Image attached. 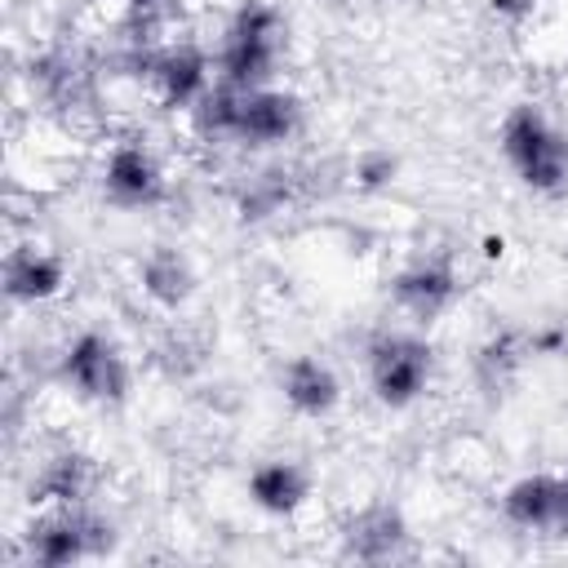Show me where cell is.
<instances>
[{
    "mask_svg": "<svg viewBox=\"0 0 568 568\" xmlns=\"http://www.w3.org/2000/svg\"><path fill=\"white\" fill-rule=\"evenodd\" d=\"M528 355H532L528 333H519V328H497L493 337H484V342L475 346V359H470L475 386H479L488 399L506 395V390L515 386V377L524 373Z\"/></svg>",
    "mask_w": 568,
    "mask_h": 568,
    "instance_id": "cell-10",
    "label": "cell"
},
{
    "mask_svg": "<svg viewBox=\"0 0 568 568\" xmlns=\"http://www.w3.org/2000/svg\"><path fill=\"white\" fill-rule=\"evenodd\" d=\"M102 191L115 209H155L164 200V169L142 142H120L106 155L102 169Z\"/></svg>",
    "mask_w": 568,
    "mask_h": 568,
    "instance_id": "cell-5",
    "label": "cell"
},
{
    "mask_svg": "<svg viewBox=\"0 0 568 568\" xmlns=\"http://www.w3.org/2000/svg\"><path fill=\"white\" fill-rule=\"evenodd\" d=\"M501 515L515 528H564V484L559 475H524L506 488L501 497Z\"/></svg>",
    "mask_w": 568,
    "mask_h": 568,
    "instance_id": "cell-13",
    "label": "cell"
},
{
    "mask_svg": "<svg viewBox=\"0 0 568 568\" xmlns=\"http://www.w3.org/2000/svg\"><path fill=\"white\" fill-rule=\"evenodd\" d=\"M302 124V106L293 93L280 89H248L240 102V120H235V138L240 146H275L284 138H293V129Z\"/></svg>",
    "mask_w": 568,
    "mask_h": 568,
    "instance_id": "cell-9",
    "label": "cell"
},
{
    "mask_svg": "<svg viewBox=\"0 0 568 568\" xmlns=\"http://www.w3.org/2000/svg\"><path fill=\"white\" fill-rule=\"evenodd\" d=\"M395 169H399L395 155H386V151H364V155L355 160V186H364V191H382V186L395 182Z\"/></svg>",
    "mask_w": 568,
    "mask_h": 568,
    "instance_id": "cell-23",
    "label": "cell"
},
{
    "mask_svg": "<svg viewBox=\"0 0 568 568\" xmlns=\"http://www.w3.org/2000/svg\"><path fill=\"white\" fill-rule=\"evenodd\" d=\"M390 297L417 324H430V320H439L453 306V297H457V271H453V262L444 253L439 257H422V262L404 266L390 280Z\"/></svg>",
    "mask_w": 568,
    "mask_h": 568,
    "instance_id": "cell-7",
    "label": "cell"
},
{
    "mask_svg": "<svg viewBox=\"0 0 568 568\" xmlns=\"http://www.w3.org/2000/svg\"><path fill=\"white\" fill-rule=\"evenodd\" d=\"M488 9H493L497 18H506V22H524V18H532L537 0H488Z\"/></svg>",
    "mask_w": 568,
    "mask_h": 568,
    "instance_id": "cell-25",
    "label": "cell"
},
{
    "mask_svg": "<svg viewBox=\"0 0 568 568\" xmlns=\"http://www.w3.org/2000/svg\"><path fill=\"white\" fill-rule=\"evenodd\" d=\"M138 284H142V293H146L155 306L182 311V306L191 302V293H195V266H191V257H186L182 248L155 244V248L142 257V266H138Z\"/></svg>",
    "mask_w": 568,
    "mask_h": 568,
    "instance_id": "cell-14",
    "label": "cell"
},
{
    "mask_svg": "<svg viewBox=\"0 0 568 568\" xmlns=\"http://www.w3.org/2000/svg\"><path fill=\"white\" fill-rule=\"evenodd\" d=\"M67 284V266L58 253H44L36 244H18L4 257V293L13 302H49Z\"/></svg>",
    "mask_w": 568,
    "mask_h": 568,
    "instance_id": "cell-12",
    "label": "cell"
},
{
    "mask_svg": "<svg viewBox=\"0 0 568 568\" xmlns=\"http://www.w3.org/2000/svg\"><path fill=\"white\" fill-rule=\"evenodd\" d=\"M146 84H155L164 106H195L209 93V53L195 44H160L151 58V75Z\"/></svg>",
    "mask_w": 568,
    "mask_h": 568,
    "instance_id": "cell-8",
    "label": "cell"
},
{
    "mask_svg": "<svg viewBox=\"0 0 568 568\" xmlns=\"http://www.w3.org/2000/svg\"><path fill=\"white\" fill-rule=\"evenodd\" d=\"M280 390H284L288 408L302 413V417H328L337 408V399H342L337 373L315 355H293L284 364V373H280Z\"/></svg>",
    "mask_w": 568,
    "mask_h": 568,
    "instance_id": "cell-11",
    "label": "cell"
},
{
    "mask_svg": "<svg viewBox=\"0 0 568 568\" xmlns=\"http://www.w3.org/2000/svg\"><path fill=\"white\" fill-rule=\"evenodd\" d=\"M501 155L528 191H537L546 200L568 195V138L532 102H519V106L506 111Z\"/></svg>",
    "mask_w": 568,
    "mask_h": 568,
    "instance_id": "cell-1",
    "label": "cell"
},
{
    "mask_svg": "<svg viewBox=\"0 0 568 568\" xmlns=\"http://www.w3.org/2000/svg\"><path fill=\"white\" fill-rule=\"evenodd\" d=\"M559 484H564V532H568V470L559 475Z\"/></svg>",
    "mask_w": 568,
    "mask_h": 568,
    "instance_id": "cell-26",
    "label": "cell"
},
{
    "mask_svg": "<svg viewBox=\"0 0 568 568\" xmlns=\"http://www.w3.org/2000/svg\"><path fill=\"white\" fill-rule=\"evenodd\" d=\"M62 377H67V386H75L80 399H93V404H124V395H129V364H124L120 346L102 333H80L67 346Z\"/></svg>",
    "mask_w": 568,
    "mask_h": 568,
    "instance_id": "cell-4",
    "label": "cell"
},
{
    "mask_svg": "<svg viewBox=\"0 0 568 568\" xmlns=\"http://www.w3.org/2000/svg\"><path fill=\"white\" fill-rule=\"evenodd\" d=\"M528 346H532V355H568V328L564 324L532 328L528 333Z\"/></svg>",
    "mask_w": 568,
    "mask_h": 568,
    "instance_id": "cell-24",
    "label": "cell"
},
{
    "mask_svg": "<svg viewBox=\"0 0 568 568\" xmlns=\"http://www.w3.org/2000/svg\"><path fill=\"white\" fill-rule=\"evenodd\" d=\"M115 546V524L89 506H49L27 528V555L40 568H71Z\"/></svg>",
    "mask_w": 568,
    "mask_h": 568,
    "instance_id": "cell-2",
    "label": "cell"
},
{
    "mask_svg": "<svg viewBox=\"0 0 568 568\" xmlns=\"http://www.w3.org/2000/svg\"><path fill=\"white\" fill-rule=\"evenodd\" d=\"M173 18H182V0H124V36L138 49H155Z\"/></svg>",
    "mask_w": 568,
    "mask_h": 568,
    "instance_id": "cell-20",
    "label": "cell"
},
{
    "mask_svg": "<svg viewBox=\"0 0 568 568\" xmlns=\"http://www.w3.org/2000/svg\"><path fill=\"white\" fill-rule=\"evenodd\" d=\"M240 102H244V89H231V84H209V93L191 106L195 115V129L204 138H235V120H240Z\"/></svg>",
    "mask_w": 568,
    "mask_h": 568,
    "instance_id": "cell-21",
    "label": "cell"
},
{
    "mask_svg": "<svg viewBox=\"0 0 568 568\" xmlns=\"http://www.w3.org/2000/svg\"><path fill=\"white\" fill-rule=\"evenodd\" d=\"M84 67H80V58H71V53H44V58H36L31 62V84L49 98V102H58V106H67V102H80L84 98Z\"/></svg>",
    "mask_w": 568,
    "mask_h": 568,
    "instance_id": "cell-18",
    "label": "cell"
},
{
    "mask_svg": "<svg viewBox=\"0 0 568 568\" xmlns=\"http://www.w3.org/2000/svg\"><path fill=\"white\" fill-rule=\"evenodd\" d=\"M364 355H368V386H373L377 404H386V408H408L413 399H422V390L435 373V351L417 333L386 328L368 342Z\"/></svg>",
    "mask_w": 568,
    "mask_h": 568,
    "instance_id": "cell-3",
    "label": "cell"
},
{
    "mask_svg": "<svg viewBox=\"0 0 568 568\" xmlns=\"http://www.w3.org/2000/svg\"><path fill=\"white\" fill-rule=\"evenodd\" d=\"M248 497H253V506L257 510H266V515H293V510H302V501L311 497V475H306V466L302 462H288V457H271V462H262V466H253V475H248Z\"/></svg>",
    "mask_w": 568,
    "mask_h": 568,
    "instance_id": "cell-16",
    "label": "cell"
},
{
    "mask_svg": "<svg viewBox=\"0 0 568 568\" xmlns=\"http://www.w3.org/2000/svg\"><path fill=\"white\" fill-rule=\"evenodd\" d=\"M408 519L399 506H364L359 515L346 519L342 528V555L355 564H395L408 555Z\"/></svg>",
    "mask_w": 568,
    "mask_h": 568,
    "instance_id": "cell-6",
    "label": "cell"
},
{
    "mask_svg": "<svg viewBox=\"0 0 568 568\" xmlns=\"http://www.w3.org/2000/svg\"><path fill=\"white\" fill-rule=\"evenodd\" d=\"M93 479H98L93 462L75 448H62L31 479V501H40V506H84L89 493H93Z\"/></svg>",
    "mask_w": 568,
    "mask_h": 568,
    "instance_id": "cell-15",
    "label": "cell"
},
{
    "mask_svg": "<svg viewBox=\"0 0 568 568\" xmlns=\"http://www.w3.org/2000/svg\"><path fill=\"white\" fill-rule=\"evenodd\" d=\"M231 36H248V40H284V18L271 0H244L231 18Z\"/></svg>",
    "mask_w": 568,
    "mask_h": 568,
    "instance_id": "cell-22",
    "label": "cell"
},
{
    "mask_svg": "<svg viewBox=\"0 0 568 568\" xmlns=\"http://www.w3.org/2000/svg\"><path fill=\"white\" fill-rule=\"evenodd\" d=\"M280 67V44L275 40H248V36H231L217 49V80L231 89H266L275 80Z\"/></svg>",
    "mask_w": 568,
    "mask_h": 568,
    "instance_id": "cell-17",
    "label": "cell"
},
{
    "mask_svg": "<svg viewBox=\"0 0 568 568\" xmlns=\"http://www.w3.org/2000/svg\"><path fill=\"white\" fill-rule=\"evenodd\" d=\"M288 200H293V173H288V169H262V173L240 191V217H244V222H266V217L284 213Z\"/></svg>",
    "mask_w": 568,
    "mask_h": 568,
    "instance_id": "cell-19",
    "label": "cell"
}]
</instances>
